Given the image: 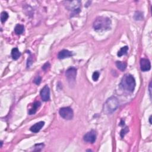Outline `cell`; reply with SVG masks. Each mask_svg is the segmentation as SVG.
<instances>
[{
    "label": "cell",
    "mask_w": 152,
    "mask_h": 152,
    "mask_svg": "<svg viewBox=\"0 0 152 152\" xmlns=\"http://www.w3.org/2000/svg\"><path fill=\"white\" fill-rule=\"evenodd\" d=\"M120 86L123 89L127 91L133 92L135 87V80L134 77L131 74H125L122 78Z\"/></svg>",
    "instance_id": "6da1fadb"
},
{
    "label": "cell",
    "mask_w": 152,
    "mask_h": 152,
    "mask_svg": "<svg viewBox=\"0 0 152 152\" xmlns=\"http://www.w3.org/2000/svg\"><path fill=\"white\" fill-rule=\"evenodd\" d=\"M111 20L105 17H97L93 23V28L96 30H107L111 29Z\"/></svg>",
    "instance_id": "7a4b0ae2"
},
{
    "label": "cell",
    "mask_w": 152,
    "mask_h": 152,
    "mask_svg": "<svg viewBox=\"0 0 152 152\" xmlns=\"http://www.w3.org/2000/svg\"><path fill=\"white\" fill-rule=\"evenodd\" d=\"M119 106L118 100L116 97L112 96L107 99L104 103L103 110L106 114H111L117 109Z\"/></svg>",
    "instance_id": "3957f363"
},
{
    "label": "cell",
    "mask_w": 152,
    "mask_h": 152,
    "mask_svg": "<svg viewBox=\"0 0 152 152\" xmlns=\"http://www.w3.org/2000/svg\"><path fill=\"white\" fill-rule=\"evenodd\" d=\"M64 4L68 10L72 11V14H78L80 11L81 2L79 1H64Z\"/></svg>",
    "instance_id": "277c9868"
},
{
    "label": "cell",
    "mask_w": 152,
    "mask_h": 152,
    "mask_svg": "<svg viewBox=\"0 0 152 152\" xmlns=\"http://www.w3.org/2000/svg\"><path fill=\"white\" fill-rule=\"evenodd\" d=\"M60 116L65 119L70 120L72 119L74 116L73 111L70 107H64L60 109Z\"/></svg>",
    "instance_id": "5b68a950"
},
{
    "label": "cell",
    "mask_w": 152,
    "mask_h": 152,
    "mask_svg": "<svg viewBox=\"0 0 152 152\" xmlns=\"http://www.w3.org/2000/svg\"><path fill=\"white\" fill-rule=\"evenodd\" d=\"M66 77L70 85H72L75 83L77 76V70L74 67H71L68 69L66 72Z\"/></svg>",
    "instance_id": "8992f818"
},
{
    "label": "cell",
    "mask_w": 152,
    "mask_h": 152,
    "mask_svg": "<svg viewBox=\"0 0 152 152\" xmlns=\"http://www.w3.org/2000/svg\"><path fill=\"white\" fill-rule=\"evenodd\" d=\"M96 140V133L95 131L92 130L86 133L84 136V140L85 141L93 143Z\"/></svg>",
    "instance_id": "52a82bcc"
},
{
    "label": "cell",
    "mask_w": 152,
    "mask_h": 152,
    "mask_svg": "<svg viewBox=\"0 0 152 152\" xmlns=\"http://www.w3.org/2000/svg\"><path fill=\"white\" fill-rule=\"evenodd\" d=\"M40 95L43 101L45 102L48 101L50 99V90L48 86L47 85L45 86L42 88Z\"/></svg>",
    "instance_id": "ba28073f"
},
{
    "label": "cell",
    "mask_w": 152,
    "mask_h": 152,
    "mask_svg": "<svg viewBox=\"0 0 152 152\" xmlns=\"http://www.w3.org/2000/svg\"><path fill=\"white\" fill-rule=\"evenodd\" d=\"M140 68L143 71H148L150 70L151 64L148 59H141V60H140Z\"/></svg>",
    "instance_id": "9c48e42d"
},
{
    "label": "cell",
    "mask_w": 152,
    "mask_h": 152,
    "mask_svg": "<svg viewBox=\"0 0 152 152\" xmlns=\"http://www.w3.org/2000/svg\"><path fill=\"white\" fill-rule=\"evenodd\" d=\"M45 125V122L44 121H40L39 122H37L35 124H34L30 128V131L33 133H38L39 131L41 130L42 128Z\"/></svg>",
    "instance_id": "30bf717a"
},
{
    "label": "cell",
    "mask_w": 152,
    "mask_h": 152,
    "mask_svg": "<svg viewBox=\"0 0 152 152\" xmlns=\"http://www.w3.org/2000/svg\"><path fill=\"white\" fill-rule=\"evenodd\" d=\"M72 55V54L71 53V52L68 51V50L66 49H64L61 51L60 53H58V57L59 59H60V60H62V59L70 57V56H71Z\"/></svg>",
    "instance_id": "8fae6325"
},
{
    "label": "cell",
    "mask_w": 152,
    "mask_h": 152,
    "mask_svg": "<svg viewBox=\"0 0 152 152\" xmlns=\"http://www.w3.org/2000/svg\"><path fill=\"white\" fill-rule=\"evenodd\" d=\"M41 104L40 102L39 101H36L35 102H34L32 107L30 108V109H29V115H34L38 109L40 107V106Z\"/></svg>",
    "instance_id": "7c38bea8"
},
{
    "label": "cell",
    "mask_w": 152,
    "mask_h": 152,
    "mask_svg": "<svg viewBox=\"0 0 152 152\" xmlns=\"http://www.w3.org/2000/svg\"><path fill=\"white\" fill-rule=\"evenodd\" d=\"M20 55H21V53H20L19 50L17 48H13L12 49V51H11V56H12L13 60H18Z\"/></svg>",
    "instance_id": "4fadbf2b"
},
{
    "label": "cell",
    "mask_w": 152,
    "mask_h": 152,
    "mask_svg": "<svg viewBox=\"0 0 152 152\" xmlns=\"http://www.w3.org/2000/svg\"><path fill=\"white\" fill-rule=\"evenodd\" d=\"M24 30V27L23 25L18 24L15 26L14 28V32L17 35H21Z\"/></svg>",
    "instance_id": "5bb4252c"
},
{
    "label": "cell",
    "mask_w": 152,
    "mask_h": 152,
    "mask_svg": "<svg viewBox=\"0 0 152 152\" xmlns=\"http://www.w3.org/2000/svg\"><path fill=\"white\" fill-rule=\"evenodd\" d=\"M116 65L118 69L121 70V71H124L127 68V64L124 62H121V61H117Z\"/></svg>",
    "instance_id": "9a60e30c"
},
{
    "label": "cell",
    "mask_w": 152,
    "mask_h": 152,
    "mask_svg": "<svg viewBox=\"0 0 152 152\" xmlns=\"http://www.w3.org/2000/svg\"><path fill=\"white\" fill-rule=\"evenodd\" d=\"M128 49V47L127 46L121 48L119 51H118V56L120 57V56H122V55H126L127 53Z\"/></svg>",
    "instance_id": "2e32d148"
},
{
    "label": "cell",
    "mask_w": 152,
    "mask_h": 152,
    "mask_svg": "<svg viewBox=\"0 0 152 152\" xmlns=\"http://www.w3.org/2000/svg\"><path fill=\"white\" fill-rule=\"evenodd\" d=\"M8 18V13L6 11H3L1 14V21L2 23L6 22Z\"/></svg>",
    "instance_id": "e0dca14e"
},
{
    "label": "cell",
    "mask_w": 152,
    "mask_h": 152,
    "mask_svg": "<svg viewBox=\"0 0 152 152\" xmlns=\"http://www.w3.org/2000/svg\"><path fill=\"white\" fill-rule=\"evenodd\" d=\"M44 144H42V143L36 144L35 146H34V147H35V149H34L33 150L36 151H40L43 148H44Z\"/></svg>",
    "instance_id": "ac0fdd59"
},
{
    "label": "cell",
    "mask_w": 152,
    "mask_h": 152,
    "mask_svg": "<svg viewBox=\"0 0 152 152\" xmlns=\"http://www.w3.org/2000/svg\"><path fill=\"white\" fill-rule=\"evenodd\" d=\"M99 76H100L99 72L98 71H95L93 72V74L92 75V79L93 80V81H96L99 79Z\"/></svg>",
    "instance_id": "d6986e66"
},
{
    "label": "cell",
    "mask_w": 152,
    "mask_h": 152,
    "mask_svg": "<svg viewBox=\"0 0 152 152\" xmlns=\"http://www.w3.org/2000/svg\"><path fill=\"white\" fill-rule=\"evenodd\" d=\"M129 131V129L128 128V127H125L122 129L121 130V133H120V135H121V137L122 138H123L124 137V135L126 134Z\"/></svg>",
    "instance_id": "ffe728a7"
},
{
    "label": "cell",
    "mask_w": 152,
    "mask_h": 152,
    "mask_svg": "<svg viewBox=\"0 0 152 152\" xmlns=\"http://www.w3.org/2000/svg\"><path fill=\"white\" fill-rule=\"evenodd\" d=\"M134 18H135V20H142V19L143 18V17L142 13H140V12H137L135 14Z\"/></svg>",
    "instance_id": "44dd1931"
},
{
    "label": "cell",
    "mask_w": 152,
    "mask_h": 152,
    "mask_svg": "<svg viewBox=\"0 0 152 152\" xmlns=\"http://www.w3.org/2000/svg\"><path fill=\"white\" fill-rule=\"evenodd\" d=\"M41 80H42L41 77H40L39 76H38L36 77L35 78V80H34V83H35L36 85H40V82H41Z\"/></svg>",
    "instance_id": "7402d4cb"
},
{
    "label": "cell",
    "mask_w": 152,
    "mask_h": 152,
    "mask_svg": "<svg viewBox=\"0 0 152 152\" xmlns=\"http://www.w3.org/2000/svg\"><path fill=\"white\" fill-rule=\"evenodd\" d=\"M32 63H33L32 57V56H29V58H28V62H27V66H28V67H29L32 64Z\"/></svg>",
    "instance_id": "603a6c76"
},
{
    "label": "cell",
    "mask_w": 152,
    "mask_h": 152,
    "mask_svg": "<svg viewBox=\"0 0 152 152\" xmlns=\"http://www.w3.org/2000/svg\"><path fill=\"white\" fill-rule=\"evenodd\" d=\"M50 68V64L49 62H46V63H45V64L43 65V67H42V69L44 70V71H46V70L49 69Z\"/></svg>",
    "instance_id": "cb8c5ba5"
},
{
    "label": "cell",
    "mask_w": 152,
    "mask_h": 152,
    "mask_svg": "<svg viewBox=\"0 0 152 152\" xmlns=\"http://www.w3.org/2000/svg\"><path fill=\"white\" fill-rule=\"evenodd\" d=\"M151 82L150 83V85H149V92H150V97H151Z\"/></svg>",
    "instance_id": "d4e9b609"
},
{
    "label": "cell",
    "mask_w": 152,
    "mask_h": 152,
    "mask_svg": "<svg viewBox=\"0 0 152 152\" xmlns=\"http://www.w3.org/2000/svg\"><path fill=\"white\" fill-rule=\"evenodd\" d=\"M151 117L150 116L149 118V121H150V124H151Z\"/></svg>",
    "instance_id": "484cf974"
}]
</instances>
